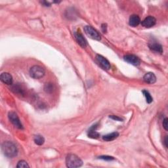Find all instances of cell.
<instances>
[{"label": "cell", "instance_id": "1", "mask_svg": "<svg viewBox=\"0 0 168 168\" xmlns=\"http://www.w3.org/2000/svg\"><path fill=\"white\" fill-rule=\"evenodd\" d=\"M1 149L4 155L7 158H12L17 155V148L14 143L10 142V141H6V142L3 143L1 145Z\"/></svg>", "mask_w": 168, "mask_h": 168}, {"label": "cell", "instance_id": "2", "mask_svg": "<svg viewBox=\"0 0 168 168\" xmlns=\"http://www.w3.org/2000/svg\"><path fill=\"white\" fill-rule=\"evenodd\" d=\"M66 164H67V166L68 167L74 168L81 167L83 164V162L76 155L70 154H68L66 158Z\"/></svg>", "mask_w": 168, "mask_h": 168}, {"label": "cell", "instance_id": "3", "mask_svg": "<svg viewBox=\"0 0 168 168\" xmlns=\"http://www.w3.org/2000/svg\"><path fill=\"white\" fill-rule=\"evenodd\" d=\"M30 75L34 79H40L44 76L45 70L40 66L35 65L30 70Z\"/></svg>", "mask_w": 168, "mask_h": 168}, {"label": "cell", "instance_id": "4", "mask_svg": "<svg viewBox=\"0 0 168 168\" xmlns=\"http://www.w3.org/2000/svg\"><path fill=\"white\" fill-rule=\"evenodd\" d=\"M84 32L86 35L90 38L95 39V40H101V37L99 33L96 30H95L91 26H85L84 27Z\"/></svg>", "mask_w": 168, "mask_h": 168}, {"label": "cell", "instance_id": "5", "mask_svg": "<svg viewBox=\"0 0 168 168\" xmlns=\"http://www.w3.org/2000/svg\"><path fill=\"white\" fill-rule=\"evenodd\" d=\"M9 119L11 121V122L14 125V126L19 128V129H23V126L20 121L19 118L18 117L17 114H16L14 112H10L8 114Z\"/></svg>", "mask_w": 168, "mask_h": 168}, {"label": "cell", "instance_id": "6", "mask_svg": "<svg viewBox=\"0 0 168 168\" xmlns=\"http://www.w3.org/2000/svg\"><path fill=\"white\" fill-rule=\"evenodd\" d=\"M96 60L97 62L101 66L102 68H103L104 70H109L110 68V64L109 61H108L106 58H104L102 55H96Z\"/></svg>", "mask_w": 168, "mask_h": 168}, {"label": "cell", "instance_id": "7", "mask_svg": "<svg viewBox=\"0 0 168 168\" xmlns=\"http://www.w3.org/2000/svg\"><path fill=\"white\" fill-rule=\"evenodd\" d=\"M124 60L128 63L134 66H139L141 64V60L137 56L134 55H127L124 56Z\"/></svg>", "mask_w": 168, "mask_h": 168}, {"label": "cell", "instance_id": "8", "mask_svg": "<svg viewBox=\"0 0 168 168\" xmlns=\"http://www.w3.org/2000/svg\"><path fill=\"white\" fill-rule=\"evenodd\" d=\"M74 37L75 40L78 42V44L80 45L81 47H85L87 45V41L85 40V39L84 38L83 35H82L80 32H75L74 33Z\"/></svg>", "mask_w": 168, "mask_h": 168}, {"label": "cell", "instance_id": "9", "mask_svg": "<svg viewBox=\"0 0 168 168\" xmlns=\"http://www.w3.org/2000/svg\"><path fill=\"white\" fill-rule=\"evenodd\" d=\"M156 22V19L153 16H148L142 22V26L145 28H151L155 25Z\"/></svg>", "mask_w": 168, "mask_h": 168}, {"label": "cell", "instance_id": "10", "mask_svg": "<svg viewBox=\"0 0 168 168\" xmlns=\"http://www.w3.org/2000/svg\"><path fill=\"white\" fill-rule=\"evenodd\" d=\"M0 78H1V80L5 84L7 85H11L13 83V77L12 75L7 73V72H3L1 74V76H0Z\"/></svg>", "mask_w": 168, "mask_h": 168}, {"label": "cell", "instance_id": "11", "mask_svg": "<svg viewBox=\"0 0 168 168\" xmlns=\"http://www.w3.org/2000/svg\"><path fill=\"white\" fill-rule=\"evenodd\" d=\"M144 81L147 84H153L156 82V77L152 72H149L147 73L145 75H144Z\"/></svg>", "mask_w": 168, "mask_h": 168}, {"label": "cell", "instance_id": "12", "mask_svg": "<svg viewBox=\"0 0 168 168\" xmlns=\"http://www.w3.org/2000/svg\"><path fill=\"white\" fill-rule=\"evenodd\" d=\"M149 48L150 50H152L156 53L162 54L163 53V48L162 46L158 43H150L149 45Z\"/></svg>", "mask_w": 168, "mask_h": 168}, {"label": "cell", "instance_id": "13", "mask_svg": "<svg viewBox=\"0 0 168 168\" xmlns=\"http://www.w3.org/2000/svg\"><path fill=\"white\" fill-rule=\"evenodd\" d=\"M141 22V19L139 16L136 15H131L130 18V25L133 26V27H136L137 26L139 25Z\"/></svg>", "mask_w": 168, "mask_h": 168}, {"label": "cell", "instance_id": "14", "mask_svg": "<svg viewBox=\"0 0 168 168\" xmlns=\"http://www.w3.org/2000/svg\"><path fill=\"white\" fill-rule=\"evenodd\" d=\"M97 127V124L94 125V126H93L90 128L88 132L89 137L93 138V139H97V138L99 137V134L96 131Z\"/></svg>", "mask_w": 168, "mask_h": 168}, {"label": "cell", "instance_id": "15", "mask_svg": "<svg viewBox=\"0 0 168 168\" xmlns=\"http://www.w3.org/2000/svg\"><path fill=\"white\" fill-rule=\"evenodd\" d=\"M119 136V133L118 132H113L109 134H107L106 135H104L103 137V139L104 141H112L116 139Z\"/></svg>", "mask_w": 168, "mask_h": 168}, {"label": "cell", "instance_id": "16", "mask_svg": "<svg viewBox=\"0 0 168 168\" xmlns=\"http://www.w3.org/2000/svg\"><path fill=\"white\" fill-rule=\"evenodd\" d=\"M34 142L36 144L38 145H42L45 142V139L43 136L39 135H36L34 137Z\"/></svg>", "mask_w": 168, "mask_h": 168}, {"label": "cell", "instance_id": "17", "mask_svg": "<svg viewBox=\"0 0 168 168\" xmlns=\"http://www.w3.org/2000/svg\"><path fill=\"white\" fill-rule=\"evenodd\" d=\"M143 93L144 94V96L146 98V101L147 103H151L152 102V97L151 96V95L149 93V91L144 90L143 91Z\"/></svg>", "mask_w": 168, "mask_h": 168}, {"label": "cell", "instance_id": "18", "mask_svg": "<svg viewBox=\"0 0 168 168\" xmlns=\"http://www.w3.org/2000/svg\"><path fill=\"white\" fill-rule=\"evenodd\" d=\"M44 90L47 93H52L53 91L54 90L53 85L50 83L46 84L44 87Z\"/></svg>", "mask_w": 168, "mask_h": 168}, {"label": "cell", "instance_id": "19", "mask_svg": "<svg viewBox=\"0 0 168 168\" xmlns=\"http://www.w3.org/2000/svg\"><path fill=\"white\" fill-rule=\"evenodd\" d=\"M16 167H19V168H21V167L26 168V167H29V165L27 162H25L24 160H21V161H20V162H19Z\"/></svg>", "mask_w": 168, "mask_h": 168}, {"label": "cell", "instance_id": "20", "mask_svg": "<svg viewBox=\"0 0 168 168\" xmlns=\"http://www.w3.org/2000/svg\"><path fill=\"white\" fill-rule=\"evenodd\" d=\"M13 91H14L15 93H20V94H22V88L19 86V85H15L14 87L12 88Z\"/></svg>", "mask_w": 168, "mask_h": 168}, {"label": "cell", "instance_id": "21", "mask_svg": "<svg viewBox=\"0 0 168 168\" xmlns=\"http://www.w3.org/2000/svg\"><path fill=\"white\" fill-rule=\"evenodd\" d=\"M98 158L101 159V160H108V161H110V160H114V158L113 157L109 156H101L100 157H98Z\"/></svg>", "mask_w": 168, "mask_h": 168}, {"label": "cell", "instance_id": "22", "mask_svg": "<svg viewBox=\"0 0 168 168\" xmlns=\"http://www.w3.org/2000/svg\"><path fill=\"white\" fill-rule=\"evenodd\" d=\"M167 122H168V119L166 118L163 121V127L166 131H167V130H168V124H167Z\"/></svg>", "mask_w": 168, "mask_h": 168}, {"label": "cell", "instance_id": "23", "mask_svg": "<svg viewBox=\"0 0 168 168\" xmlns=\"http://www.w3.org/2000/svg\"><path fill=\"white\" fill-rule=\"evenodd\" d=\"M110 118H112V119H113L114 120H116V121H122V119H121V118L116 116H110Z\"/></svg>", "mask_w": 168, "mask_h": 168}, {"label": "cell", "instance_id": "24", "mask_svg": "<svg viewBox=\"0 0 168 168\" xmlns=\"http://www.w3.org/2000/svg\"><path fill=\"white\" fill-rule=\"evenodd\" d=\"M102 30H103V32H107V24H102Z\"/></svg>", "mask_w": 168, "mask_h": 168}, {"label": "cell", "instance_id": "25", "mask_svg": "<svg viewBox=\"0 0 168 168\" xmlns=\"http://www.w3.org/2000/svg\"><path fill=\"white\" fill-rule=\"evenodd\" d=\"M164 144H165V147L167 148V136H166L165 139H164Z\"/></svg>", "mask_w": 168, "mask_h": 168}]
</instances>
